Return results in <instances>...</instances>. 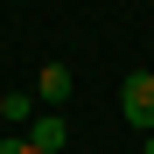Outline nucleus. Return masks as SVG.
Returning <instances> with one entry per match:
<instances>
[{
    "instance_id": "obj_1",
    "label": "nucleus",
    "mask_w": 154,
    "mask_h": 154,
    "mask_svg": "<svg viewBox=\"0 0 154 154\" xmlns=\"http://www.w3.org/2000/svg\"><path fill=\"white\" fill-rule=\"evenodd\" d=\"M119 119L154 133V70H126L119 77Z\"/></svg>"
},
{
    "instance_id": "obj_2",
    "label": "nucleus",
    "mask_w": 154,
    "mask_h": 154,
    "mask_svg": "<svg viewBox=\"0 0 154 154\" xmlns=\"http://www.w3.org/2000/svg\"><path fill=\"white\" fill-rule=\"evenodd\" d=\"M28 140H35V147H42V154H56V147H63V140H70V126H63V119H56V112H35V119H28Z\"/></svg>"
},
{
    "instance_id": "obj_3",
    "label": "nucleus",
    "mask_w": 154,
    "mask_h": 154,
    "mask_svg": "<svg viewBox=\"0 0 154 154\" xmlns=\"http://www.w3.org/2000/svg\"><path fill=\"white\" fill-rule=\"evenodd\" d=\"M35 98H42V105L70 98V63H42V77H35Z\"/></svg>"
},
{
    "instance_id": "obj_4",
    "label": "nucleus",
    "mask_w": 154,
    "mask_h": 154,
    "mask_svg": "<svg viewBox=\"0 0 154 154\" xmlns=\"http://www.w3.org/2000/svg\"><path fill=\"white\" fill-rule=\"evenodd\" d=\"M7 119L21 126V119H35V98H21V91H7Z\"/></svg>"
},
{
    "instance_id": "obj_5",
    "label": "nucleus",
    "mask_w": 154,
    "mask_h": 154,
    "mask_svg": "<svg viewBox=\"0 0 154 154\" xmlns=\"http://www.w3.org/2000/svg\"><path fill=\"white\" fill-rule=\"evenodd\" d=\"M0 154H42L35 140H0Z\"/></svg>"
},
{
    "instance_id": "obj_6",
    "label": "nucleus",
    "mask_w": 154,
    "mask_h": 154,
    "mask_svg": "<svg viewBox=\"0 0 154 154\" xmlns=\"http://www.w3.org/2000/svg\"><path fill=\"white\" fill-rule=\"evenodd\" d=\"M0 119H7V91H0Z\"/></svg>"
},
{
    "instance_id": "obj_7",
    "label": "nucleus",
    "mask_w": 154,
    "mask_h": 154,
    "mask_svg": "<svg viewBox=\"0 0 154 154\" xmlns=\"http://www.w3.org/2000/svg\"><path fill=\"white\" fill-rule=\"evenodd\" d=\"M140 154H154V133H147V147H140Z\"/></svg>"
}]
</instances>
